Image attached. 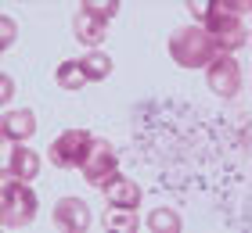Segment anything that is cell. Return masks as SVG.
<instances>
[{
    "label": "cell",
    "mask_w": 252,
    "mask_h": 233,
    "mask_svg": "<svg viewBox=\"0 0 252 233\" xmlns=\"http://www.w3.org/2000/svg\"><path fill=\"white\" fill-rule=\"evenodd\" d=\"M169 54L180 68H205L213 57V43L202 26H184L169 36Z\"/></svg>",
    "instance_id": "2"
},
{
    "label": "cell",
    "mask_w": 252,
    "mask_h": 233,
    "mask_svg": "<svg viewBox=\"0 0 252 233\" xmlns=\"http://www.w3.org/2000/svg\"><path fill=\"white\" fill-rule=\"evenodd\" d=\"M90 144H94V136L87 129H68L47 147V158H51V165H58V169H79Z\"/></svg>",
    "instance_id": "4"
},
{
    "label": "cell",
    "mask_w": 252,
    "mask_h": 233,
    "mask_svg": "<svg viewBox=\"0 0 252 233\" xmlns=\"http://www.w3.org/2000/svg\"><path fill=\"white\" fill-rule=\"evenodd\" d=\"M148 226L155 233H180V215L169 212V208H155V212L148 215Z\"/></svg>",
    "instance_id": "15"
},
{
    "label": "cell",
    "mask_w": 252,
    "mask_h": 233,
    "mask_svg": "<svg viewBox=\"0 0 252 233\" xmlns=\"http://www.w3.org/2000/svg\"><path fill=\"white\" fill-rule=\"evenodd\" d=\"M105 226H108V230H116V233H133V230H137V215H133V208L108 205V212H105Z\"/></svg>",
    "instance_id": "13"
},
{
    "label": "cell",
    "mask_w": 252,
    "mask_h": 233,
    "mask_svg": "<svg viewBox=\"0 0 252 233\" xmlns=\"http://www.w3.org/2000/svg\"><path fill=\"white\" fill-rule=\"evenodd\" d=\"M36 172H40V158L32 155L29 147H15V151H11V165H7V172H4V176L29 183L32 176H36Z\"/></svg>",
    "instance_id": "11"
},
{
    "label": "cell",
    "mask_w": 252,
    "mask_h": 233,
    "mask_svg": "<svg viewBox=\"0 0 252 233\" xmlns=\"http://www.w3.org/2000/svg\"><path fill=\"white\" fill-rule=\"evenodd\" d=\"M205 83H209L213 93H220V97H234L238 86H242V72H238V61L231 54H220L213 51L209 65H205Z\"/></svg>",
    "instance_id": "5"
},
{
    "label": "cell",
    "mask_w": 252,
    "mask_h": 233,
    "mask_svg": "<svg viewBox=\"0 0 252 233\" xmlns=\"http://www.w3.org/2000/svg\"><path fill=\"white\" fill-rule=\"evenodd\" d=\"M36 215V194L29 190V183L22 180H4V190H0V223L7 230L11 226H26Z\"/></svg>",
    "instance_id": "3"
},
{
    "label": "cell",
    "mask_w": 252,
    "mask_h": 233,
    "mask_svg": "<svg viewBox=\"0 0 252 233\" xmlns=\"http://www.w3.org/2000/svg\"><path fill=\"white\" fill-rule=\"evenodd\" d=\"M54 79H58V86H62V90H83V86L90 83L79 61H62V65H58V72H54Z\"/></svg>",
    "instance_id": "12"
},
{
    "label": "cell",
    "mask_w": 252,
    "mask_h": 233,
    "mask_svg": "<svg viewBox=\"0 0 252 233\" xmlns=\"http://www.w3.org/2000/svg\"><path fill=\"white\" fill-rule=\"evenodd\" d=\"M245 15H249V4L242 0H223V4H209V15H205V36H209L213 51L220 54H231L238 47H245L249 40V29H245Z\"/></svg>",
    "instance_id": "1"
},
{
    "label": "cell",
    "mask_w": 252,
    "mask_h": 233,
    "mask_svg": "<svg viewBox=\"0 0 252 233\" xmlns=\"http://www.w3.org/2000/svg\"><path fill=\"white\" fill-rule=\"evenodd\" d=\"M15 32H18V29H15V22L4 15V18H0V47H4V51H7L11 43H15Z\"/></svg>",
    "instance_id": "17"
},
{
    "label": "cell",
    "mask_w": 252,
    "mask_h": 233,
    "mask_svg": "<svg viewBox=\"0 0 252 233\" xmlns=\"http://www.w3.org/2000/svg\"><path fill=\"white\" fill-rule=\"evenodd\" d=\"M79 172H83V180L90 186H105L112 176H116V151H112L108 140H94V144H90Z\"/></svg>",
    "instance_id": "6"
},
{
    "label": "cell",
    "mask_w": 252,
    "mask_h": 233,
    "mask_svg": "<svg viewBox=\"0 0 252 233\" xmlns=\"http://www.w3.org/2000/svg\"><path fill=\"white\" fill-rule=\"evenodd\" d=\"M83 7L94 11V15H101V18H112L119 11V0H83Z\"/></svg>",
    "instance_id": "16"
},
{
    "label": "cell",
    "mask_w": 252,
    "mask_h": 233,
    "mask_svg": "<svg viewBox=\"0 0 252 233\" xmlns=\"http://www.w3.org/2000/svg\"><path fill=\"white\" fill-rule=\"evenodd\" d=\"M101 190H105L108 205H119V208H137L141 205V186L133 180H126V176H112Z\"/></svg>",
    "instance_id": "9"
},
{
    "label": "cell",
    "mask_w": 252,
    "mask_h": 233,
    "mask_svg": "<svg viewBox=\"0 0 252 233\" xmlns=\"http://www.w3.org/2000/svg\"><path fill=\"white\" fill-rule=\"evenodd\" d=\"M79 65H83L87 79H105V76L112 72V57L101 54V51H90L87 57H79Z\"/></svg>",
    "instance_id": "14"
},
{
    "label": "cell",
    "mask_w": 252,
    "mask_h": 233,
    "mask_svg": "<svg viewBox=\"0 0 252 233\" xmlns=\"http://www.w3.org/2000/svg\"><path fill=\"white\" fill-rule=\"evenodd\" d=\"M191 15L198 18V22H205V15H209V4H205V0H194V4H191Z\"/></svg>",
    "instance_id": "18"
},
{
    "label": "cell",
    "mask_w": 252,
    "mask_h": 233,
    "mask_svg": "<svg viewBox=\"0 0 252 233\" xmlns=\"http://www.w3.org/2000/svg\"><path fill=\"white\" fill-rule=\"evenodd\" d=\"M76 40L79 43H87V47H101V40L108 36V18H101V15H94V11H87V7H79V15H76Z\"/></svg>",
    "instance_id": "8"
},
{
    "label": "cell",
    "mask_w": 252,
    "mask_h": 233,
    "mask_svg": "<svg viewBox=\"0 0 252 233\" xmlns=\"http://www.w3.org/2000/svg\"><path fill=\"white\" fill-rule=\"evenodd\" d=\"M11 93H15V83H11V76H0V97L11 101Z\"/></svg>",
    "instance_id": "19"
},
{
    "label": "cell",
    "mask_w": 252,
    "mask_h": 233,
    "mask_svg": "<svg viewBox=\"0 0 252 233\" xmlns=\"http://www.w3.org/2000/svg\"><path fill=\"white\" fill-rule=\"evenodd\" d=\"M54 226L58 230H68V233H83L90 226V212L79 197H62L54 205Z\"/></svg>",
    "instance_id": "7"
},
{
    "label": "cell",
    "mask_w": 252,
    "mask_h": 233,
    "mask_svg": "<svg viewBox=\"0 0 252 233\" xmlns=\"http://www.w3.org/2000/svg\"><path fill=\"white\" fill-rule=\"evenodd\" d=\"M32 129H36V119H32V111H26V108L4 111V119H0L4 140H26V136H32Z\"/></svg>",
    "instance_id": "10"
}]
</instances>
